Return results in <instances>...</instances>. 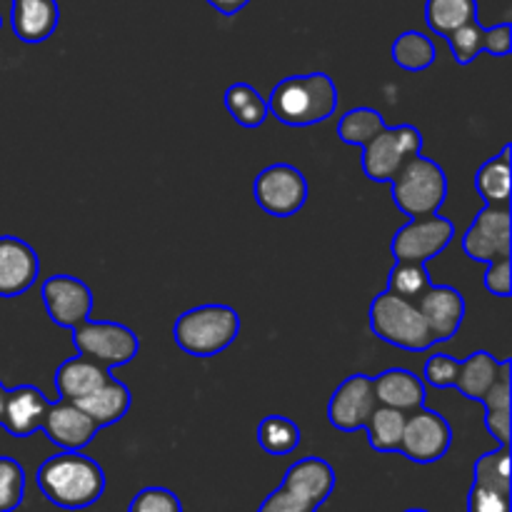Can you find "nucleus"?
<instances>
[{
	"label": "nucleus",
	"instance_id": "nucleus-1",
	"mask_svg": "<svg viewBox=\"0 0 512 512\" xmlns=\"http://www.w3.org/2000/svg\"><path fill=\"white\" fill-rule=\"evenodd\" d=\"M38 488L45 500L63 510H85L105 493V473L80 450H60L38 468Z\"/></svg>",
	"mask_w": 512,
	"mask_h": 512
},
{
	"label": "nucleus",
	"instance_id": "nucleus-2",
	"mask_svg": "<svg viewBox=\"0 0 512 512\" xmlns=\"http://www.w3.org/2000/svg\"><path fill=\"white\" fill-rule=\"evenodd\" d=\"M340 93L328 73L283 78L268 98V110L288 128H310L338 113Z\"/></svg>",
	"mask_w": 512,
	"mask_h": 512
},
{
	"label": "nucleus",
	"instance_id": "nucleus-3",
	"mask_svg": "<svg viewBox=\"0 0 512 512\" xmlns=\"http://www.w3.org/2000/svg\"><path fill=\"white\" fill-rule=\"evenodd\" d=\"M238 310L223 303H205L185 310L173 325V340L185 355L213 358L238 340Z\"/></svg>",
	"mask_w": 512,
	"mask_h": 512
},
{
	"label": "nucleus",
	"instance_id": "nucleus-4",
	"mask_svg": "<svg viewBox=\"0 0 512 512\" xmlns=\"http://www.w3.org/2000/svg\"><path fill=\"white\" fill-rule=\"evenodd\" d=\"M370 330L383 343L408 350V353H425L438 345L425 325V318L420 315L418 303L388 293V290L375 295L373 305H370Z\"/></svg>",
	"mask_w": 512,
	"mask_h": 512
},
{
	"label": "nucleus",
	"instance_id": "nucleus-5",
	"mask_svg": "<svg viewBox=\"0 0 512 512\" xmlns=\"http://www.w3.org/2000/svg\"><path fill=\"white\" fill-rule=\"evenodd\" d=\"M390 195L395 208L408 218L438 215L448 198V175L435 160L418 155L390 180Z\"/></svg>",
	"mask_w": 512,
	"mask_h": 512
},
{
	"label": "nucleus",
	"instance_id": "nucleus-6",
	"mask_svg": "<svg viewBox=\"0 0 512 512\" xmlns=\"http://www.w3.org/2000/svg\"><path fill=\"white\" fill-rule=\"evenodd\" d=\"M423 155V133L415 125H385L375 138L363 145V173L375 183H390L408 160Z\"/></svg>",
	"mask_w": 512,
	"mask_h": 512
},
{
	"label": "nucleus",
	"instance_id": "nucleus-7",
	"mask_svg": "<svg viewBox=\"0 0 512 512\" xmlns=\"http://www.w3.org/2000/svg\"><path fill=\"white\" fill-rule=\"evenodd\" d=\"M70 338H73L78 355L93 360L105 370L128 365L140 353V340L133 333V328L123 323H113V320L88 318L78 328L70 330Z\"/></svg>",
	"mask_w": 512,
	"mask_h": 512
},
{
	"label": "nucleus",
	"instance_id": "nucleus-8",
	"mask_svg": "<svg viewBox=\"0 0 512 512\" xmlns=\"http://www.w3.org/2000/svg\"><path fill=\"white\" fill-rule=\"evenodd\" d=\"M308 180L290 163H273L255 178L253 195L263 213L273 218H293L308 203Z\"/></svg>",
	"mask_w": 512,
	"mask_h": 512
},
{
	"label": "nucleus",
	"instance_id": "nucleus-9",
	"mask_svg": "<svg viewBox=\"0 0 512 512\" xmlns=\"http://www.w3.org/2000/svg\"><path fill=\"white\" fill-rule=\"evenodd\" d=\"M450 445H453V428L443 415L428 410L425 405L408 413L398 453H403L413 463L430 465L443 460Z\"/></svg>",
	"mask_w": 512,
	"mask_h": 512
},
{
	"label": "nucleus",
	"instance_id": "nucleus-10",
	"mask_svg": "<svg viewBox=\"0 0 512 512\" xmlns=\"http://www.w3.org/2000/svg\"><path fill=\"white\" fill-rule=\"evenodd\" d=\"M463 250L475 263H495L512 253L510 205H485L463 235Z\"/></svg>",
	"mask_w": 512,
	"mask_h": 512
},
{
	"label": "nucleus",
	"instance_id": "nucleus-11",
	"mask_svg": "<svg viewBox=\"0 0 512 512\" xmlns=\"http://www.w3.org/2000/svg\"><path fill=\"white\" fill-rule=\"evenodd\" d=\"M455 225L440 215H428V218H410L398 233L393 235L395 260H413V263H430L438 258L450 243H453Z\"/></svg>",
	"mask_w": 512,
	"mask_h": 512
},
{
	"label": "nucleus",
	"instance_id": "nucleus-12",
	"mask_svg": "<svg viewBox=\"0 0 512 512\" xmlns=\"http://www.w3.org/2000/svg\"><path fill=\"white\" fill-rule=\"evenodd\" d=\"M45 313L58 328L73 330L93 313V290L75 275H50L40 285Z\"/></svg>",
	"mask_w": 512,
	"mask_h": 512
},
{
	"label": "nucleus",
	"instance_id": "nucleus-13",
	"mask_svg": "<svg viewBox=\"0 0 512 512\" xmlns=\"http://www.w3.org/2000/svg\"><path fill=\"white\" fill-rule=\"evenodd\" d=\"M375 405L378 400H375L373 378L363 373L350 375L328 400V420L340 433H355V430L365 428Z\"/></svg>",
	"mask_w": 512,
	"mask_h": 512
},
{
	"label": "nucleus",
	"instance_id": "nucleus-14",
	"mask_svg": "<svg viewBox=\"0 0 512 512\" xmlns=\"http://www.w3.org/2000/svg\"><path fill=\"white\" fill-rule=\"evenodd\" d=\"M415 303L435 343H445L458 335L465 320V298L458 288L430 283V288Z\"/></svg>",
	"mask_w": 512,
	"mask_h": 512
},
{
	"label": "nucleus",
	"instance_id": "nucleus-15",
	"mask_svg": "<svg viewBox=\"0 0 512 512\" xmlns=\"http://www.w3.org/2000/svg\"><path fill=\"white\" fill-rule=\"evenodd\" d=\"M40 275L38 253L15 235H0V298H20Z\"/></svg>",
	"mask_w": 512,
	"mask_h": 512
},
{
	"label": "nucleus",
	"instance_id": "nucleus-16",
	"mask_svg": "<svg viewBox=\"0 0 512 512\" xmlns=\"http://www.w3.org/2000/svg\"><path fill=\"white\" fill-rule=\"evenodd\" d=\"M40 430H43L45 438L53 445H58L60 450H83L85 445L93 443L95 435L100 433L98 423H95L83 408H78V405L70 403V400L60 398L53 400Z\"/></svg>",
	"mask_w": 512,
	"mask_h": 512
},
{
	"label": "nucleus",
	"instance_id": "nucleus-17",
	"mask_svg": "<svg viewBox=\"0 0 512 512\" xmlns=\"http://www.w3.org/2000/svg\"><path fill=\"white\" fill-rule=\"evenodd\" d=\"M50 405H53V400H50L38 385L25 383L13 390H5L0 425H3L13 438H30V435H35L43 428Z\"/></svg>",
	"mask_w": 512,
	"mask_h": 512
},
{
	"label": "nucleus",
	"instance_id": "nucleus-18",
	"mask_svg": "<svg viewBox=\"0 0 512 512\" xmlns=\"http://www.w3.org/2000/svg\"><path fill=\"white\" fill-rule=\"evenodd\" d=\"M58 0H13L10 5V28L15 38L28 45L45 43L58 30Z\"/></svg>",
	"mask_w": 512,
	"mask_h": 512
},
{
	"label": "nucleus",
	"instance_id": "nucleus-19",
	"mask_svg": "<svg viewBox=\"0 0 512 512\" xmlns=\"http://www.w3.org/2000/svg\"><path fill=\"white\" fill-rule=\"evenodd\" d=\"M373 390L378 405L413 413L425 405V383L408 368H388L373 378Z\"/></svg>",
	"mask_w": 512,
	"mask_h": 512
},
{
	"label": "nucleus",
	"instance_id": "nucleus-20",
	"mask_svg": "<svg viewBox=\"0 0 512 512\" xmlns=\"http://www.w3.org/2000/svg\"><path fill=\"white\" fill-rule=\"evenodd\" d=\"M280 485H285L293 493H298L300 498L310 500L320 508L335 490V470L323 458H303L285 470Z\"/></svg>",
	"mask_w": 512,
	"mask_h": 512
},
{
	"label": "nucleus",
	"instance_id": "nucleus-21",
	"mask_svg": "<svg viewBox=\"0 0 512 512\" xmlns=\"http://www.w3.org/2000/svg\"><path fill=\"white\" fill-rule=\"evenodd\" d=\"M130 403H133V395H130L128 385L110 375L98 390L80 398L75 405L83 408L98 423V428H108V425L120 423L128 415Z\"/></svg>",
	"mask_w": 512,
	"mask_h": 512
},
{
	"label": "nucleus",
	"instance_id": "nucleus-22",
	"mask_svg": "<svg viewBox=\"0 0 512 512\" xmlns=\"http://www.w3.org/2000/svg\"><path fill=\"white\" fill-rule=\"evenodd\" d=\"M108 378V370L100 368L98 363L83 358V355H75V358L60 363V368L55 370V390H58L60 400L78 403L80 398L98 390Z\"/></svg>",
	"mask_w": 512,
	"mask_h": 512
},
{
	"label": "nucleus",
	"instance_id": "nucleus-23",
	"mask_svg": "<svg viewBox=\"0 0 512 512\" xmlns=\"http://www.w3.org/2000/svg\"><path fill=\"white\" fill-rule=\"evenodd\" d=\"M510 398H512V363L503 360L493 388L483 395L485 428L500 445H510Z\"/></svg>",
	"mask_w": 512,
	"mask_h": 512
},
{
	"label": "nucleus",
	"instance_id": "nucleus-24",
	"mask_svg": "<svg viewBox=\"0 0 512 512\" xmlns=\"http://www.w3.org/2000/svg\"><path fill=\"white\" fill-rule=\"evenodd\" d=\"M500 365L503 360H498L495 355H490L488 350H475L473 355H468L465 360H460L458 378H455L453 388L458 390L463 398L468 400H483V395L493 388V383L500 375Z\"/></svg>",
	"mask_w": 512,
	"mask_h": 512
},
{
	"label": "nucleus",
	"instance_id": "nucleus-25",
	"mask_svg": "<svg viewBox=\"0 0 512 512\" xmlns=\"http://www.w3.org/2000/svg\"><path fill=\"white\" fill-rule=\"evenodd\" d=\"M510 153L512 145L505 143L503 150L485 160L475 173V190L485 205H510Z\"/></svg>",
	"mask_w": 512,
	"mask_h": 512
},
{
	"label": "nucleus",
	"instance_id": "nucleus-26",
	"mask_svg": "<svg viewBox=\"0 0 512 512\" xmlns=\"http://www.w3.org/2000/svg\"><path fill=\"white\" fill-rule=\"evenodd\" d=\"M225 110L233 115V120L243 128H260L268 120V98L260 95V90L250 83H233L223 95Z\"/></svg>",
	"mask_w": 512,
	"mask_h": 512
},
{
	"label": "nucleus",
	"instance_id": "nucleus-27",
	"mask_svg": "<svg viewBox=\"0 0 512 512\" xmlns=\"http://www.w3.org/2000/svg\"><path fill=\"white\" fill-rule=\"evenodd\" d=\"M390 55H393V63L398 68L408 70V73H420L438 60V48H435L433 38H428L420 30H405L393 40Z\"/></svg>",
	"mask_w": 512,
	"mask_h": 512
},
{
	"label": "nucleus",
	"instance_id": "nucleus-28",
	"mask_svg": "<svg viewBox=\"0 0 512 512\" xmlns=\"http://www.w3.org/2000/svg\"><path fill=\"white\" fill-rule=\"evenodd\" d=\"M405 418L408 415L400 413V410L388 408V405H375V410L370 413L368 423L363 428L368 433L370 448L378 450V453H398Z\"/></svg>",
	"mask_w": 512,
	"mask_h": 512
},
{
	"label": "nucleus",
	"instance_id": "nucleus-29",
	"mask_svg": "<svg viewBox=\"0 0 512 512\" xmlns=\"http://www.w3.org/2000/svg\"><path fill=\"white\" fill-rule=\"evenodd\" d=\"M475 18L478 0H425V25L443 38Z\"/></svg>",
	"mask_w": 512,
	"mask_h": 512
},
{
	"label": "nucleus",
	"instance_id": "nucleus-30",
	"mask_svg": "<svg viewBox=\"0 0 512 512\" xmlns=\"http://www.w3.org/2000/svg\"><path fill=\"white\" fill-rule=\"evenodd\" d=\"M300 440H303V433H300L298 423H293L285 415H268V418L260 420L258 445L268 455L283 458V455L295 453L300 448Z\"/></svg>",
	"mask_w": 512,
	"mask_h": 512
},
{
	"label": "nucleus",
	"instance_id": "nucleus-31",
	"mask_svg": "<svg viewBox=\"0 0 512 512\" xmlns=\"http://www.w3.org/2000/svg\"><path fill=\"white\" fill-rule=\"evenodd\" d=\"M385 128V120L380 115V110L375 108H353L340 118L338 123V138L345 145H358L363 148L370 138L380 133Z\"/></svg>",
	"mask_w": 512,
	"mask_h": 512
},
{
	"label": "nucleus",
	"instance_id": "nucleus-32",
	"mask_svg": "<svg viewBox=\"0 0 512 512\" xmlns=\"http://www.w3.org/2000/svg\"><path fill=\"white\" fill-rule=\"evenodd\" d=\"M430 275L425 263H413V260H395L393 270L388 275V293L400 295V298L418 300L425 290L430 288Z\"/></svg>",
	"mask_w": 512,
	"mask_h": 512
},
{
	"label": "nucleus",
	"instance_id": "nucleus-33",
	"mask_svg": "<svg viewBox=\"0 0 512 512\" xmlns=\"http://www.w3.org/2000/svg\"><path fill=\"white\" fill-rule=\"evenodd\" d=\"M473 483L510 490V445H500L498 450L483 453L475 460Z\"/></svg>",
	"mask_w": 512,
	"mask_h": 512
},
{
	"label": "nucleus",
	"instance_id": "nucleus-34",
	"mask_svg": "<svg viewBox=\"0 0 512 512\" xmlns=\"http://www.w3.org/2000/svg\"><path fill=\"white\" fill-rule=\"evenodd\" d=\"M445 40H448L450 50H453V58L460 65H470L473 60H478L480 53H485V28L478 23V18L455 28L453 33L445 35Z\"/></svg>",
	"mask_w": 512,
	"mask_h": 512
},
{
	"label": "nucleus",
	"instance_id": "nucleus-35",
	"mask_svg": "<svg viewBox=\"0 0 512 512\" xmlns=\"http://www.w3.org/2000/svg\"><path fill=\"white\" fill-rule=\"evenodd\" d=\"M25 498V470L15 458L0 455V512H15Z\"/></svg>",
	"mask_w": 512,
	"mask_h": 512
},
{
	"label": "nucleus",
	"instance_id": "nucleus-36",
	"mask_svg": "<svg viewBox=\"0 0 512 512\" xmlns=\"http://www.w3.org/2000/svg\"><path fill=\"white\" fill-rule=\"evenodd\" d=\"M460 360L453 358L448 353H435L425 360L423 365V383L430 385V388L448 390L455 385V378H458Z\"/></svg>",
	"mask_w": 512,
	"mask_h": 512
},
{
	"label": "nucleus",
	"instance_id": "nucleus-37",
	"mask_svg": "<svg viewBox=\"0 0 512 512\" xmlns=\"http://www.w3.org/2000/svg\"><path fill=\"white\" fill-rule=\"evenodd\" d=\"M128 512H183L178 495L168 488H143L130 500Z\"/></svg>",
	"mask_w": 512,
	"mask_h": 512
},
{
	"label": "nucleus",
	"instance_id": "nucleus-38",
	"mask_svg": "<svg viewBox=\"0 0 512 512\" xmlns=\"http://www.w3.org/2000/svg\"><path fill=\"white\" fill-rule=\"evenodd\" d=\"M468 512H510V490L473 483L468 493Z\"/></svg>",
	"mask_w": 512,
	"mask_h": 512
},
{
	"label": "nucleus",
	"instance_id": "nucleus-39",
	"mask_svg": "<svg viewBox=\"0 0 512 512\" xmlns=\"http://www.w3.org/2000/svg\"><path fill=\"white\" fill-rule=\"evenodd\" d=\"M258 512H318V505H313L310 500L300 498L298 493H293L290 488L280 485L275 493H270L268 498L260 503Z\"/></svg>",
	"mask_w": 512,
	"mask_h": 512
},
{
	"label": "nucleus",
	"instance_id": "nucleus-40",
	"mask_svg": "<svg viewBox=\"0 0 512 512\" xmlns=\"http://www.w3.org/2000/svg\"><path fill=\"white\" fill-rule=\"evenodd\" d=\"M510 258L495 260L488 263V273H485V290L495 298H510L512 293V278H510Z\"/></svg>",
	"mask_w": 512,
	"mask_h": 512
},
{
	"label": "nucleus",
	"instance_id": "nucleus-41",
	"mask_svg": "<svg viewBox=\"0 0 512 512\" xmlns=\"http://www.w3.org/2000/svg\"><path fill=\"white\" fill-rule=\"evenodd\" d=\"M485 53L495 55V58H505L512 50V25L510 23H498L493 28H485Z\"/></svg>",
	"mask_w": 512,
	"mask_h": 512
},
{
	"label": "nucleus",
	"instance_id": "nucleus-42",
	"mask_svg": "<svg viewBox=\"0 0 512 512\" xmlns=\"http://www.w3.org/2000/svg\"><path fill=\"white\" fill-rule=\"evenodd\" d=\"M205 3L213 5L220 15H228V18H233V15H238L240 10L250 3V0H205Z\"/></svg>",
	"mask_w": 512,
	"mask_h": 512
},
{
	"label": "nucleus",
	"instance_id": "nucleus-43",
	"mask_svg": "<svg viewBox=\"0 0 512 512\" xmlns=\"http://www.w3.org/2000/svg\"><path fill=\"white\" fill-rule=\"evenodd\" d=\"M3 403H5V388L3 383H0V418H3Z\"/></svg>",
	"mask_w": 512,
	"mask_h": 512
},
{
	"label": "nucleus",
	"instance_id": "nucleus-44",
	"mask_svg": "<svg viewBox=\"0 0 512 512\" xmlns=\"http://www.w3.org/2000/svg\"><path fill=\"white\" fill-rule=\"evenodd\" d=\"M405 512H430V510H423V508H410V510H405Z\"/></svg>",
	"mask_w": 512,
	"mask_h": 512
},
{
	"label": "nucleus",
	"instance_id": "nucleus-45",
	"mask_svg": "<svg viewBox=\"0 0 512 512\" xmlns=\"http://www.w3.org/2000/svg\"><path fill=\"white\" fill-rule=\"evenodd\" d=\"M0 28H3V15H0Z\"/></svg>",
	"mask_w": 512,
	"mask_h": 512
}]
</instances>
